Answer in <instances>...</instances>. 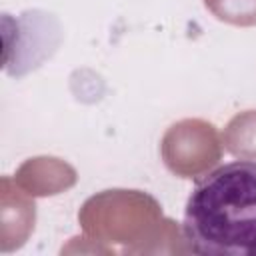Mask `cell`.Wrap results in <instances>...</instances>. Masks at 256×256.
<instances>
[{
    "instance_id": "6da1fadb",
    "label": "cell",
    "mask_w": 256,
    "mask_h": 256,
    "mask_svg": "<svg viewBox=\"0 0 256 256\" xmlns=\"http://www.w3.org/2000/svg\"><path fill=\"white\" fill-rule=\"evenodd\" d=\"M182 230L198 254L256 256V160H234L200 178Z\"/></svg>"
}]
</instances>
